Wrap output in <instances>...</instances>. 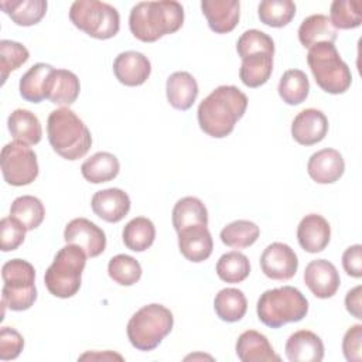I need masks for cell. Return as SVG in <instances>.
<instances>
[{"instance_id":"obj_1","label":"cell","mask_w":362,"mask_h":362,"mask_svg":"<svg viewBox=\"0 0 362 362\" xmlns=\"http://www.w3.org/2000/svg\"><path fill=\"white\" fill-rule=\"evenodd\" d=\"M247 107V96L233 85L215 88L198 106V124L214 139L229 136Z\"/></svg>"},{"instance_id":"obj_2","label":"cell","mask_w":362,"mask_h":362,"mask_svg":"<svg viewBox=\"0 0 362 362\" xmlns=\"http://www.w3.org/2000/svg\"><path fill=\"white\" fill-rule=\"evenodd\" d=\"M184 24V7L175 0L140 1L132 7L129 27L143 42H154L178 31Z\"/></svg>"},{"instance_id":"obj_3","label":"cell","mask_w":362,"mask_h":362,"mask_svg":"<svg viewBox=\"0 0 362 362\" xmlns=\"http://www.w3.org/2000/svg\"><path fill=\"white\" fill-rule=\"evenodd\" d=\"M47 134L52 150L69 161L82 158L92 146L89 129L69 107H59L49 113Z\"/></svg>"},{"instance_id":"obj_4","label":"cell","mask_w":362,"mask_h":362,"mask_svg":"<svg viewBox=\"0 0 362 362\" xmlns=\"http://www.w3.org/2000/svg\"><path fill=\"white\" fill-rule=\"evenodd\" d=\"M256 313L266 327L280 328L301 321L308 313V300L293 286L276 287L259 297Z\"/></svg>"},{"instance_id":"obj_5","label":"cell","mask_w":362,"mask_h":362,"mask_svg":"<svg viewBox=\"0 0 362 362\" xmlns=\"http://www.w3.org/2000/svg\"><path fill=\"white\" fill-rule=\"evenodd\" d=\"M307 64L315 83L327 93L339 95L349 89L352 74L342 61L337 47L331 42H318L308 48Z\"/></svg>"},{"instance_id":"obj_6","label":"cell","mask_w":362,"mask_h":362,"mask_svg":"<svg viewBox=\"0 0 362 362\" xmlns=\"http://www.w3.org/2000/svg\"><path fill=\"white\" fill-rule=\"evenodd\" d=\"M173 313L163 304H147L137 310L127 322V338L139 351H153L171 332Z\"/></svg>"},{"instance_id":"obj_7","label":"cell","mask_w":362,"mask_h":362,"mask_svg":"<svg viewBox=\"0 0 362 362\" xmlns=\"http://www.w3.org/2000/svg\"><path fill=\"white\" fill-rule=\"evenodd\" d=\"M86 257V253L76 245L66 243L61 247L44 274L47 290L59 298L74 297L81 288Z\"/></svg>"},{"instance_id":"obj_8","label":"cell","mask_w":362,"mask_h":362,"mask_svg":"<svg viewBox=\"0 0 362 362\" xmlns=\"http://www.w3.org/2000/svg\"><path fill=\"white\" fill-rule=\"evenodd\" d=\"M1 304L11 311H25L37 300L35 269L23 259H11L1 267Z\"/></svg>"},{"instance_id":"obj_9","label":"cell","mask_w":362,"mask_h":362,"mask_svg":"<svg viewBox=\"0 0 362 362\" xmlns=\"http://www.w3.org/2000/svg\"><path fill=\"white\" fill-rule=\"evenodd\" d=\"M71 23L96 40H109L119 33V11L99 0H76L69 8Z\"/></svg>"},{"instance_id":"obj_10","label":"cell","mask_w":362,"mask_h":362,"mask_svg":"<svg viewBox=\"0 0 362 362\" xmlns=\"http://www.w3.org/2000/svg\"><path fill=\"white\" fill-rule=\"evenodd\" d=\"M3 178L13 187L31 184L38 177V161L34 150L21 141L7 143L0 153Z\"/></svg>"},{"instance_id":"obj_11","label":"cell","mask_w":362,"mask_h":362,"mask_svg":"<svg viewBox=\"0 0 362 362\" xmlns=\"http://www.w3.org/2000/svg\"><path fill=\"white\" fill-rule=\"evenodd\" d=\"M64 240L79 246L88 257H98L106 249L105 232L86 218H75L65 226Z\"/></svg>"},{"instance_id":"obj_12","label":"cell","mask_w":362,"mask_h":362,"mask_svg":"<svg viewBox=\"0 0 362 362\" xmlns=\"http://www.w3.org/2000/svg\"><path fill=\"white\" fill-rule=\"evenodd\" d=\"M260 267L266 277L272 280H290L298 269L296 252L286 243H270L260 256Z\"/></svg>"},{"instance_id":"obj_13","label":"cell","mask_w":362,"mask_h":362,"mask_svg":"<svg viewBox=\"0 0 362 362\" xmlns=\"http://www.w3.org/2000/svg\"><path fill=\"white\" fill-rule=\"evenodd\" d=\"M304 283L310 291L318 298H329L339 288L341 277L337 267L325 260H311L304 270Z\"/></svg>"},{"instance_id":"obj_14","label":"cell","mask_w":362,"mask_h":362,"mask_svg":"<svg viewBox=\"0 0 362 362\" xmlns=\"http://www.w3.org/2000/svg\"><path fill=\"white\" fill-rule=\"evenodd\" d=\"M328 133L327 116L314 107L301 110L291 123V136L301 146H313L325 139Z\"/></svg>"},{"instance_id":"obj_15","label":"cell","mask_w":362,"mask_h":362,"mask_svg":"<svg viewBox=\"0 0 362 362\" xmlns=\"http://www.w3.org/2000/svg\"><path fill=\"white\" fill-rule=\"evenodd\" d=\"M113 74L116 79L126 86H140L148 79L151 64L141 52L124 51L115 58Z\"/></svg>"},{"instance_id":"obj_16","label":"cell","mask_w":362,"mask_h":362,"mask_svg":"<svg viewBox=\"0 0 362 362\" xmlns=\"http://www.w3.org/2000/svg\"><path fill=\"white\" fill-rule=\"evenodd\" d=\"M345 171L342 154L335 148H322L311 154L307 163V173L317 184L337 182Z\"/></svg>"},{"instance_id":"obj_17","label":"cell","mask_w":362,"mask_h":362,"mask_svg":"<svg viewBox=\"0 0 362 362\" xmlns=\"http://www.w3.org/2000/svg\"><path fill=\"white\" fill-rule=\"evenodd\" d=\"M130 198L120 188H106L93 194L90 199L92 211L100 219L116 223L120 222L130 211Z\"/></svg>"},{"instance_id":"obj_18","label":"cell","mask_w":362,"mask_h":362,"mask_svg":"<svg viewBox=\"0 0 362 362\" xmlns=\"http://www.w3.org/2000/svg\"><path fill=\"white\" fill-rule=\"evenodd\" d=\"M178 249L181 255L192 263L206 260L214 249V240L208 225H192L180 230Z\"/></svg>"},{"instance_id":"obj_19","label":"cell","mask_w":362,"mask_h":362,"mask_svg":"<svg viewBox=\"0 0 362 362\" xmlns=\"http://www.w3.org/2000/svg\"><path fill=\"white\" fill-rule=\"evenodd\" d=\"M240 3L238 0H202L201 10L209 28L216 34L230 33L239 23Z\"/></svg>"},{"instance_id":"obj_20","label":"cell","mask_w":362,"mask_h":362,"mask_svg":"<svg viewBox=\"0 0 362 362\" xmlns=\"http://www.w3.org/2000/svg\"><path fill=\"white\" fill-rule=\"evenodd\" d=\"M331 239V226L328 221L318 214L305 215L297 226V240L308 253L322 252Z\"/></svg>"},{"instance_id":"obj_21","label":"cell","mask_w":362,"mask_h":362,"mask_svg":"<svg viewBox=\"0 0 362 362\" xmlns=\"http://www.w3.org/2000/svg\"><path fill=\"white\" fill-rule=\"evenodd\" d=\"M290 362H321L324 359V344L321 338L308 329L291 334L284 346Z\"/></svg>"},{"instance_id":"obj_22","label":"cell","mask_w":362,"mask_h":362,"mask_svg":"<svg viewBox=\"0 0 362 362\" xmlns=\"http://www.w3.org/2000/svg\"><path fill=\"white\" fill-rule=\"evenodd\" d=\"M236 355L242 362H280L266 335L255 329H247L238 337Z\"/></svg>"},{"instance_id":"obj_23","label":"cell","mask_w":362,"mask_h":362,"mask_svg":"<svg viewBox=\"0 0 362 362\" xmlns=\"http://www.w3.org/2000/svg\"><path fill=\"white\" fill-rule=\"evenodd\" d=\"M79 90V79L72 71L54 69L47 79L45 99L54 105L69 106L78 99Z\"/></svg>"},{"instance_id":"obj_24","label":"cell","mask_w":362,"mask_h":362,"mask_svg":"<svg viewBox=\"0 0 362 362\" xmlns=\"http://www.w3.org/2000/svg\"><path fill=\"white\" fill-rule=\"evenodd\" d=\"M198 92L195 78L185 71L171 74L165 82L167 100L177 110H188L197 100Z\"/></svg>"},{"instance_id":"obj_25","label":"cell","mask_w":362,"mask_h":362,"mask_svg":"<svg viewBox=\"0 0 362 362\" xmlns=\"http://www.w3.org/2000/svg\"><path fill=\"white\" fill-rule=\"evenodd\" d=\"M337 37V28L332 25L329 17L324 14H313L304 18L298 27V40L305 48H311L318 42L334 44Z\"/></svg>"},{"instance_id":"obj_26","label":"cell","mask_w":362,"mask_h":362,"mask_svg":"<svg viewBox=\"0 0 362 362\" xmlns=\"http://www.w3.org/2000/svg\"><path fill=\"white\" fill-rule=\"evenodd\" d=\"M120 171L117 157L107 151H98L86 158L81 165L82 177L92 184H102L112 181Z\"/></svg>"},{"instance_id":"obj_27","label":"cell","mask_w":362,"mask_h":362,"mask_svg":"<svg viewBox=\"0 0 362 362\" xmlns=\"http://www.w3.org/2000/svg\"><path fill=\"white\" fill-rule=\"evenodd\" d=\"M7 127L14 140L28 146L37 144L42 137V127L38 117L27 109H16L7 119Z\"/></svg>"},{"instance_id":"obj_28","label":"cell","mask_w":362,"mask_h":362,"mask_svg":"<svg viewBox=\"0 0 362 362\" xmlns=\"http://www.w3.org/2000/svg\"><path fill=\"white\" fill-rule=\"evenodd\" d=\"M1 10L21 27H31L38 24L47 13L45 0H1Z\"/></svg>"},{"instance_id":"obj_29","label":"cell","mask_w":362,"mask_h":362,"mask_svg":"<svg viewBox=\"0 0 362 362\" xmlns=\"http://www.w3.org/2000/svg\"><path fill=\"white\" fill-rule=\"evenodd\" d=\"M273 55L270 52H259L242 59L239 78L247 88H259L272 76Z\"/></svg>"},{"instance_id":"obj_30","label":"cell","mask_w":362,"mask_h":362,"mask_svg":"<svg viewBox=\"0 0 362 362\" xmlns=\"http://www.w3.org/2000/svg\"><path fill=\"white\" fill-rule=\"evenodd\" d=\"M173 226L177 233L192 225H208V209L197 197H184L173 208Z\"/></svg>"},{"instance_id":"obj_31","label":"cell","mask_w":362,"mask_h":362,"mask_svg":"<svg viewBox=\"0 0 362 362\" xmlns=\"http://www.w3.org/2000/svg\"><path fill=\"white\" fill-rule=\"evenodd\" d=\"M216 315L225 322H236L242 320L247 310V300L242 290L226 287L218 291L214 300Z\"/></svg>"},{"instance_id":"obj_32","label":"cell","mask_w":362,"mask_h":362,"mask_svg":"<svg viewBox=\"0 0 362 362\" xmlns=\"http://www.w3.org/2000/svg\"><path fill=\"white\" fill-rule=\"evenodd\" d=\"M55 68L45 62L34 64L20 79V95L24 100L40 103L45 99V86L49 74Z\"/></svg>"},{"instance_id":"obj_33","label":"cell","mask_w":362,"mask_h":362,"mask_svg":"<svg viewBox=\"0 0 362 362\" xmlns=\"http://www.w3.org/2000/svg\"><path fill=\"white\" fill-rule=\"evenodd\" d=\"M123 243L133 252L147 250L156 239V226L146 216H137L129 221L122 232Z\"/></svg>"},{"instance_id":"obj_34","label":"cell","mask_w":362,"mask_h":362,"mask_svg":"<svg viewBox=\"0 0 362 362\" xmlns=\"http://www.w3.org/2000/svg\"><path fill=\"white\" fill-rule=\"evenodd\" d=\"M10 216L18 221L25 230H33L42 223L45 208L37 197L21 195L13 201L10 206Z\"/></svg>"},{"instance_id":"obj_35","label":"cell","mask_w":362,"mask_h":362,"mask_svg":"<svg viewBox=\"0 0 362 362\" xmlns=\"http://www.w3.org/2000/svg\"><path fill=\"white\" fill-rule=\"evenodd\" d=\"M277 90L284 103L296 106L307 99L310 92V82L301 69H288L280 78Z\"/></svg>"},{"instance_id":"obj_36","label":"cell","mask_w":362,"mask_h":362,"mask_svg":"<svg viewBox=\"0 0 362 362\" xmlns=\"http://www.w3.org/2000/svg\"><path fill=\"white\" fill-rule=\"evenodd\" d=\"M260 235L259 226L247 219H238L228 223L221 230V240L223 245L233 249H245L252 246Z\"/></svg>"},{"instance_id":"obj_37","label":"cell","mask_w":362,"mask_h":362,"mask_svg":"<svg viewBox=\"0 0 362 362\" xmlns=\"http://www.w3.org/2000/svg\"><path fill=\"white\" fill-rule=\"evenodd\" d=\"M216 274L225 283H242L250 274V262L246 255L238 250L223 253L218 259Z\"/></svg>"},{"instance_id":"obj_38","label":"cell","mask_w":362,"mask_h":362,"mask_svg":"<svg viewBox=\"0 0 362 362\" xmlns=\"http://www.w3.org/2000/svg\"><path fill=\"white\" fill-rule=\"evenodd\" d=\"M259 20L274 28L287 25L296 16V4L291 0H264L257 7Z\"/></svg>"},{"instance_id":"obj_39","label":"cell","mask_w":362,"mask_h":362,"mask_svg":"<svg viewBox=\"0 0 362 362\" xmlns=\"http://www.w3.org/2000/svg\"><path fill=\"white\" fill-rule=\"evenodd\" d=\"M140 263L129 255H116L109 260L107 274L120 286H133L141 277Z\"/></svg>"},{"instance_id":"obj_40","label":"cell","mask_w":362,"mask_h":362,"mask_svg":"<svg viewBox=\"0 0 362 362\" xmlns=\"http://www.w3.org/2000/svg\"><path fill=\"white\" fill-rule=\"evenodd\" d=\"M359 0H335L329 8V20L332 25L338 30L356 28L362 23Z\"/></svg>"},{"instance_id":"obj_41","label":"cell","mask_w":362,"mask_h":362,"mask_svg":"<svg viewBox=\"0 0 362 362\" xmlns=\"http://www.w3.org/2000/svg\"><path fill=\"white\" fill-rule=\"evenodd\" d=\"M30 58L28 49L11 40L0 41V72H1V85L7 81L10 72L18 69L23 64H25Z\"/></svg>"},{"instance_id":"obj_42","label":"cell","mask_w":362,"mask_h":362,"mask_svg":"<svg viewBox=\"0 0 362 362\" xmlns=\"http://www.w3.org/2000/svg\"><path fill=\"white\" fill-rule=\"evenodd\" d=\"M236 51L238 55L240 57V59L253 55V54H259V52H270L274 54V41L272 40V37L260 30L252 28L245 31L236 42Z\"/></svg>"},{"instance_id":"obj_43","label":"cell","mask_w":362,"mask_h":362,"mask_svg":"<svg viewBox=\"0 0 362 362\" xmlns=\"http://www.w3.org/2000/svg\"><path fill=\"white\" fill-rule=\"evenodd\" d=\"M25 228L11 216L0 221V247L3 252L18 249L25 239Z\"/></svg>"},{"instance_id":"obj_44","label":"cell","mask_w":362,"mask_h":362,"mask_svg":"<svg viewBox=\"0 0 362 362\" xmlns=\"http://www.w3.org/2000/svg\"><path fill=\"white\" fill-rule=\"evenodd\" d=\"M24 348L23 335L10 327H3L0 329V359L10 361L16 359Z\"/></svg>"},{"instance_id":"obj_45","label":"cell","mask_w":362,"mask_h":362,"mask_svg":"<svg viewBox=\"0 0 362 362\" xmlns=\"http://www.w3.org/2000/svg\"><path fill=\"white\" fill-rule=\"evenodd\" d=\"M342 352L348 362L362 361V325L349 327L342 339Z\"/></svg>"},{"instance_id":"obj_46","label":"cell","mask_w":362,"mask_h":362,"mask_svg":"<svg viewBox=\"0 0 362 362\" xmlns=\"http://www.w3.org/2000/svg\"><path fill=\"white\" fill-rule=\"evenodd\" d=\"M342 267L348 276L362 277V246L352 245L342 253Z\"/></svg>"},{"instance_id":"obj_47","label":"cell","mask_w":362,"mask_h":362,"mask_svg":"<svg viewBox=\"0 0 362 362\" xmlns=\"http://www.w3.org/2000/svg\"><path fill=\"white\" fill-rule=\"evenodd\" d=\"M361 286L351 288L345 296L346 311L356 320L362 318V301H361Z\"/></svg>"},{"instance_id":"obj_48","label":"cell","mask_w":362,"mask_h":362,"mask_svg":"<svg viewBox=\"0 0 362 362\" xmlns=\"http://www.w3.org/2000/svg\"><path fill=\"white\" fill-rule=\"evenodd\" d=\"M86 358H102V359H105V358H116V359H123L120 355H117V354H110V352H106V354H85V355H82L81 356V359H86Z\"/></svg>"}]
</instances>
